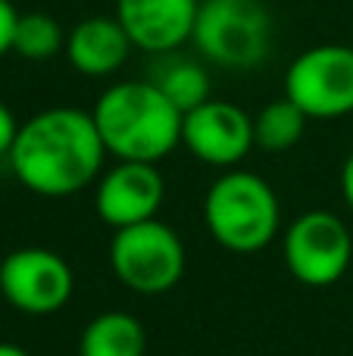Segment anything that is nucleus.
<instances>
[{
	"instance_id": "nucleus-1",
	"label": "nucleus",
	"mask_w": 353,
	"mask_h": 356,
	"mask_svg": "<svg viewBox=\"0 0 353 356\" xmlns=\"http://www.w3.org/2000/svg\"><path fill=\"white\" fill-rule=\"evenodd\" d=\"M6 160L25 191L38 197H72L97 184L106 147L91 113L50 106L19 125Z\"/></svg>"
},
{
	"instance_id": "nucleus-2",
	"label": "nucleus",
	"mask_w": 353,
	"mask_h": 356,
	"mask_svg": "<svg viewBox=\"0 0 353 356\" xmlns=\"http://www.w3.org/2000/svg\"><path fill=\"white\" fill-rule=\"evenodd\" d=\"M91 116L116 160L160 163L181 144V110L150 79L110 85Z\"/></svg>"
},
{
	"instance_id": "nucleus-3",
	"label": "nucleus",
	"mask_w": 353,
	"mask_h": 356,
	"mask_svg": "<svg viewBox=\"0 0 353 356\" xmlns=\"http://www.w3.org/2000/svg\"><path fill=\"white\" fill-rule=\"evenodd\" d=\"M204 222L219 247L231 253H256L279 234L281 207L263 175L225 169L204 197Z\"/></svg>"
},
{
	"instance_id": "nucleus-4",
	"label": "nucleus",
	"mask_w": 353,
	"mask_h": 356,
	"mask_svg": "<svg viewBox=\"0 0 353 356\" xmlns=\"http://www.w3.org/2000/svg\"><path fill=\"white\" fill-rule=\"evenodd\" d=\"M272 35V13L263 0H200L191 41L206 63L244 72L266 63Z\"/></svg>"
},
{
	"instance_id": "nucleus-5",
	"label": "nucleus",
	"mask_w": 353,
	"mask_h": 356,
	"mask_svg": "<svg viewBox=\"0 0 353 356\" xmlns=\"http://www.w3.org/2000/svg\"><path fill=\"white\" fill-rule=\"evenodd\" d=\"M110 266L113 275L129 291L144 297H160L181 282L188 253L175 228H169L160 219H147L113 232Z\"/></svg>"
},
{
	"instance_id": "nucleus-6",
	"label": "nucleus",
	"mask_w": 353,
	"mask_h": 356,
	"mask_svg": "<svg viewBox=\"0 0 353 356\" xmlns=\"http://www.w3.org/2000/svg\"><path fill=\"white\" fill-rule=\"evenodd\" d=\"M285 97L306 119H341L353 113V47L316 44L291 60L285 72Z\"/></svg>"
},
{
	"instance_id": "nucleus-7",
	"label": "nucleus",
	"mask_w": 353,
	"mask_h": 356,
	"mask_svg": "<svg viewBox=\"0 0 353 356\" xmlns=\"http://www.w3.org/2000/svg\"><path fill=\"white\" fill-rule=\"evenodd\" d=\"M285 266L306 288H331L353 259V241L341 216L310 209L288 225L281 241Z\"/></svg>"
},
{
	"instance_id": "nucleus-8",
	"label": "nucleus",
	"mask_w": 353,
	"mask_h": 356,
	"mask_svg": "<svg viewBox=\"0 0 353 356\" xmlns=\"http://www.w3.org/2000/svg\"><path fill=\"white\" fill-rule=\"evenodd\" d=\"M75 275L66 257L47 247H19L0 259V294L22 316H54L69 303Z\"/></svg>"
},
{
	"instance_id": "nucleus-9",
	"label": "nucleus",
	"mask_w": 353,
	"mask_h": 356,
	"mask_svg": "<svg viewBox=\"0 0 353 356\" xmlns=\"http://www.w3.org/2000/svg\"><path fill=\"white\" fill-rule=\"evenodd\" d=\"M181 144L194 160L216 169H238L256 147L254 119L231 100H204L181 116Z\"/></svg>"
},
{
	"instance_id": "nucleus-10",
	"label": "nucleus",
	"mask_w": 353,
	"mask_h": 356,
	"mask_svg": "<svg viewBox=\"0 0 353 356\" xmlns=\"http://www.w3.org/2000/svg\"><path fill=\"white\" fill-rule=\"evenodd\" d=\"M163 200H166V181L156 163L119 160L97 178V188H94V209L100 222L110 225L113 232L156 219Z\"/></svg>"
},
{
	"instance_id": "nucleus-11",
	"label": "nucleus",
	"mask_w": 353,
	"mask_h": 356,
	"mask_svg": "<svg viewBox=\"0 0 353 356\" xmlns=\"http://www.w3.org/2000/svg\"><path fill=\"white\" fill-rule=\"evenodd\" d=\"M200 0H116L113 16L144 54H172L191 41Z\"/></svg>"
},
{
	"instance_id": "nucleus-12",
	"label": "nucleus",
	"mask_w": 353,
	"mask_h": 356,
	"mask_svg": "<svg viewBox=\"0 0 353 356\" xmlns=\"http://www.w3.org/2000/svg\"><path fill=\"white\" fill-rule=\"evenodd\" d=\"M131 50L135 44L116 16H88L75 22L72 31H66L63 54L75 72L88 79H106L125 66Z\"/></svg>"
},
{
	"instance_id": "nucleus-13",
	"label": "nucleus",
	"mask_w": 353,
	"mask_h": 356,
	"mask_svg": "<svg viewBox=\"0 0 353 356\" xmlns=\"http://www.w3.org/2000/svg\"><path fill=\"white\" fill-rule=\"evenodd\" d=\"M147 332L131 313L110 309L94 316L79 338V356H144Z\"/></svg>"
},
{
	"instance_id": "nucleus-14",
	"label": "nucleus",
	"mask_w": 353,
	"mask_h": 356,
	"mask_svg": "<svg viewBox=\"0 0 353 356\" xmlns=\"http://www.w3.org/2000/svg\"><path fill=\"white\" fill-rule=\"evenodd\" d=\"M150 81L179 106L181 116L188 110H194V106H200L204 100H210V75H206V69L197 60L179 56L175 50L156 56Z\"/></svg>"
},
{
	"instance_id": "nucleus-15",
	"label": "nucleus",
	"mask_w": 353,
	"mask_h": 356,
	"mask_svg": "<svg viewBox=\"0 0 353 356\" xmlns=\"http://www.w3.org/2000/svg\"><path fill=\"white\" fill-rule=\"evenodd\" d=\"M306 116L288 97L272 100L254 116V144L266 154H285L304 138Z\"/></svg>"
},
{
	"instance_id": "nucleus-16",
	"label": "nucleus",
	"mask_w": 353,
	"mask_h": 356,
	"mask_svg": "<svg viewBox=\"0 0 353 356\" xmlns=\"http://www.w3.org/2000/svg\"><path fill=\"white\" fill-rule=\"evenodd\" d=\"M66 47V31L50 13H19L16 22V38H13V54L22 60L44 63L54 60Z\"/></svg>"
},
{
	"instance_id": "nucleus-17",
	"label": "nucleus",
	"mask_w": 353,
	"mask_h": 356,
	"mask_svg": "<svg viewBox=\"0 0 353 356\" xmlns=\"http://www.w3.org/2000/svg\"><path fill=\"white\" fill-rule=\"evenodd\" d=\"M19 10L10 0H0V56L13 54V38H16Z\"/></svg>"
},
{
	"instance_id": "nucleus-18",
	"label": "nucleus",
	"mask_w": 353,
	"mask_h": 356,
	"mask_svg": "<svg viewBox=\"0 0 353 356\" xmlns=\"http://www.w3.org/2000/svg\"><path fill=\"white\" fill-rule=\"evenodd\" d=\"M16 135H19L16 116H13V110L3 104V100H0V156H10Z\"/></svg>"
},
{
	"instance_id": "nucleus-19",
	"label": "nucleus",
	"mask_w": 353,
	"mask_h": 356,
	"mask_svg": "<svg viewBox=\"0 0 353 356\" xmlns=\"http://www.w3.org/2000/svg\"><path fill=\"white\" fill-rule=\"evenodd\" d=\"M341 197H344V203L353 209V154L344 160V166H341Z\"/></svg>"
},
{
	"instance_id": "nucleus-20",
	"label": "nucleus",
	"mask_w": 353,
	"mask_h": 356,
	"mask_svg": "<svg viewBox=\"0 0 353 356\" xmlns=\"http://www.w3.org/2000/svg\"><path fill=\"white\" fill-rule=\"evenodd\" d=\"M0 356H31L25 347L19 344H10V341H0Z\"/></svg>"
}]
</instances>
